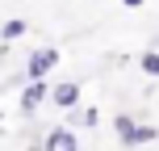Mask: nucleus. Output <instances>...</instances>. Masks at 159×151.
<instances>
[{"instance_id": "obj_4", "label": "nucleus", "mask_w": 159, "mask_h": 151, "mask_svg": "<svg viewBox=\"0 0 159 151\" xmlns=\"http://www.w3.org/2000/svg\"><path fill=\"white\" fill-rule=\"evenodd\" d=\"M50 101H55L59 109L75 113V105H80V84H71V80H67V84H55V88H50Z\"/></svg>"}, {"instance_id": "obj_8", "label": "nucleus", "mask_w": 159, "mask_h": 151, "mask_svg": "<svg viewBox=\"0 0 159 151\" xmlns=\"http://www.w3.org/2000/svg\"><path fill=\"white\" fill-rule=\"evenodd\" d=\"M96 118H101L96 109H84V113H80V122H84V126H96Z\"/></svg>"}, {"instance_id": "obj_5", "label": "nucleus", "mask_w": 159, "mask_h": 151, "mask_svg": "<svg viewBox=\"0 0 159 151\" xmlns=\"http://www.w3.org/2000/svg\"><path fill=\"white\" fill-rule=\"evenodd\" d=\"M113 130H117V139L126 147H138V122L130 118V113H121V118H113Z\"/></svg>"}, {"instance_id": "obj_7", "label": "nucleus", "mask_w": 159, "mask_h": 151, "mask_svg": "<svg viewBox=\"0 0 159 151\" xmlns=\"http://www.w3.org/2000/svg\"><path fill=\"white\" fill-rule=\"evenodd\" d=\"M138 67H143V76H155V80H159V50L138 55Z\"/></svg>"}, {"instance_id": "obj_2", "label": "nucleus", "mask_w": 159, "mask_h": 151, "mask_svg": "<svg viewBox=\"0 0 159 151\" xmlns=\"http://www.w3.org/2000/svg\"><path fill=\"white\" fill-rule=\"evenodd\" d=\"M46 101H50V84L46 80H30L25 92H21V113H38Z\"/></svg>"}, {"instance_id": "obj_3", "label": "nucleus", "mask_w": 159, "mask_h": 151, "mask_svg": "<svg viewBox=\"0 0 159 151\" xmlns=\"http://www.w3.org/2000/svg\"><path fill=\"white\" fill-rule=\"evenodd\" d=\"M42 151H80V139L71 134V126H55L42 139Z\"/></svg>"}, {"instance_id": "obj_1", "label": "nucleus", "mask_w": 159, "mask_h": 151, "mask_svg": "<svg viewBox=\"0 0 159 151\" xmlns=\"http://www.w3.org/2000/svg\"><path fill=\"white\" fill-rule=\"evenodd\" d=\"M59 59H63V55H59L55 46H42V50H34V55H30V63H25V76H30V80H46V76L59 67Z\"/></svg>"}, {"instance_id": "obj_10", "label": "nucleus", "mask_w": 159, "mask_h": 151, "mask_svg": "<svg viewBox=\"0 0 159 151\" xmlns=\"http://www.w3.org/2000/svg\"><path fill=\"white\" fill-rule=\"evenodd\" d=\"M0 122H4V113H0Z\"/></svg>"}, {"instance_id": "obj_6", "label": "nucleus", "mask_w": 159, "mask_h": 151, "mask_svg": "<svg viewBox=\"0 0 159 151\" xmlns=\"http://www.w3.org/2000/svg\"><path fill=\"white\" fill-rule=\"evenodd\" d=\"M25 30H30V21H21V17H13V21H4V30H0V42H17V38H25Z\"/></svg>"}, {"instance_id": "obj_9", "label": "nucleus", "mask_w": 159, "mask_h": 151, "mask_svg": "<svg viewBox=\"0 0 159 151\" xmlns=\"http://www.w3.org/2000/svg\"><path fill=\"white\" fill-rule=\"evenodd\" d=\"M121 4H126V8H143L147 0H121Z\"/></svg>"}]
</instances>
